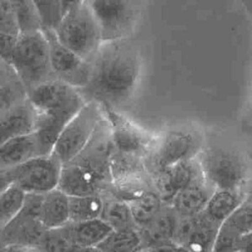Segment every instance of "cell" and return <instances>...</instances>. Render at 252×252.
<instances>
[{
    "label": "cell",
    "instance_id": "obj_1",
    "mask_svg": "<svg viewBox=\"0 0 252 252\" xmlns=\"http://www.w3.org/2000/svg\"><path fill=\"white\" fill-rule=\"evenodd\" d=\"M89 64V80L79 89L86 101L117 110L132 97L142 71L141 54L133 41H103Z\"/></svg>",
    "mask_w": 252,
    "mask_h": 252
},
{
    "label": "cell",
    "instance_id": "obj_2",
    "mask_svg": "<svg viewBox=\"0 0 252 252\" xmlns=\"http://www.w3.org/2000/svg\"><path fill=\"white\" fill-rule=\"evenodd\" d=\"M35 113L34 134L41 154H50L66 124L87 102L79 89L59 80L42 83L28 92Z\"/></svg>",
    "mask_w": 252,
    "mask_h": 252
},
{
    "label": "cell",
    "instance_id": "obj_3",
    "mask_svg": "<svg viewBox=\"0 0 252 252\" xmlns=\"http://www.w3.org/2000/svg\"><path fill=\"white\" fill-rule=\"evenodd\" d=\"M9 63L27 93L42 83L56 80L51 69L48 42L42 30L20 32L16 36Z\"/></svg>",
    "mask_w": 252,
    "mask_h": 252
},
{
    "label": "cell",
    "instance_id": "obj_4",
    "mask_svg": "<svg viewBox=\"0 0 252 252\" xmlns=\"http://www.w3.org/2000/svg\"><path fill=\"white\" fill-rule=\"evenodd\" d=\"M52 30L63 45L86 61L103 42L100 27L84 1L65 12Z\"/></svg>",
    "mask_w": 252,
    "mask_h": 252
},
{
    "label": "cell",
    "instance_id": "obj_5",
    "mask_svg": "<svg viewBox=\"0 0 252 252\" xmlns=\"http://www.w3.org/2000/svg\"><path fill=\"white\" fill-rule=\"evenodd\" d=\"M201 133L192 127L169 129L155 137L145 158L146 167L151 175L175 163L192 159L202 152Z\"/></svg>",
    "mask_w": 252,
    "mask_h": 252
},
{
    "label": "cell",
    "instance_id": "obj_6",
    "mask_svg": "<svg viewBox=\"0 0 252 252\" xmlns=\"http://www.w3.org/2000/svg\"><path fill=\"white\" fill-rule=\"evenodd\" d=\"M104 117L102 106L96 101L89 100L66 124L51 151L62 165L82 152Z\"/></svg>",
    "mask_w": 252,
    "mask_h": 252
},
{
    "label": "cell",
    "instance_id": "obj_7",
    "mask_svg": "<svg viewBox=\"0 0 252 252\" xmlns=\"http://www.w3.org/2000/svg\"><path fill=\"white\" fill-rule=\"evenodd\" d=\"M144 0H84L95 17L103 41L129 38L141 15Z\"/></svg>",
    "mask_w": 252,
    "mask_h": 252
},
{
    "label": "cell",
    "instance_id": "obj_8",
    "mask_svg": "<svg viewBox=\"0 0 252 252\" xmlns=\"http://www.w3.org/2000/svg\"><path fill=\"white\" fill-rule=\"evenodd\" d=\"M62 163L52 154L36 156L7 170L12 184L25 194H45L58 187Z\"/></svg>",
    "mask_w": 252,
    "mask_h": 252
},
{
    "label": "cell",
    "instance_id": "obj_9",
    "mask_svg": "<svg viewBox=\"0 0 252 252\" xmlns=\"http://www.w3.org/2000/svg\"><path fill=\"white\" fill-rule=\"evenodd\" d=\"M204 179L213 189H242L246 166L239 156L222 149L201 152L197 157Z\"/></svg>",
    "mask_w": 252,
    "mask_h": 252
},
{
    "label": "cell",
    "instance_id": "obj_10",
    "mask_svg": "<svg viewBox=\"0 0 252 252\" xmlns=\"http://www.w3.org/2000/svg\"><path fill=\"white\" fill-rule=\"evenodd\" d=\"M108 121L114 151L146 158L155 136L129 120L118 110L102 107Z\"/></svg>",
    "mask_w": 252,
    "mask_h": 252
},
{
    "label": "cell",
    "instance_id": "obj_11",
    "mask_svg": "<svg viewBox=\"0 0 252 252\" xmlns=\"http://www.w3.org/2000/svg\"><path fill=\"white\" fill-rule=\"evenodd\" d=\"M42 31L48 42L50 64L55 79L77 89L83 88L89 80V61L82 59L63 45L52 29H42Z\"/></svg>",
    "mask_w": 252,
    "mask_h": 252
},
{
    "label": "cell",
    "instance_id": "obj_12",
    "mask_svg": "<svg viewBox=\"0 0 252 252\" xmlns=\"http://www.w3.org/2000/svg\"><path fill=\"white\" fill-rule=\"evenodd\" d=\"M152 185L164 204L181 190L196 183L206 182L197 158L175 163L153 175Z\"/></svg>",
    "mask_w": 252,
    "mask_h": 252
},
{
    "label": "cell",
    "instance_id": "obj_13",
    "mask_svg": "<svg viewBox=\"0 0 252 252\" xmlns=\"http://www.w3.org/2000/svg\"><path fill=\"white\" fill-rule=\"evenodd\" d=\"M111 179L70 160L62 165L58 188L68 196L104 195L111 189Z\"/></svg>",
    "mask_w": 252,
    "mask_h": 252
},
{
    "label": "cell",
    "instance_id": "obj_14",
    "mask_svg": "<svg viewBox=\"0 0 252 252\" xmlns=\"http://www.w3.org/2000/svg\"><path fill=\"white\" fill-rule=\"evenodd\" d=\"M252 233V206L243 203L218 227L213 252H238Z\"/></svg>",
    "mask_w": 252,
    "mask_h": 252
},
{
    "label": "cell",
    "instance_id": "obj_15",
    "mask_svg": "<svg viewBox=\"0 0 252 252\" xmlns=\"http://www.w3.org/2000/svg\"><path fill=\"white\" fill-rule=\"evenodd\" d=\"M218 227L201 213L193 217H179L173 242L190 252H213Z\"/></svg>",
    "mask_w": 252,
    "mask_h": 252
},
{
    "label": "cell",
    "instance_id": "obj_16",
    "mask_svg": "<svg viewBox=\"0 0 252 252\" xmlns=\"http://www.w3.org/2000/svg\"><path fill=\"white\" fill-rule=\"evenodd\" d=\"M179 216L170 205L164 204L158 215L145 226L139 228L142 248L173 242Z\"/></svg>",
    "mask_w": 252,
    "mask_h": 252
},
{
    "label": "cell",
    "instance_id": "obj_17",
    "mask_svg": "<svg viewBox=\"0 0 252 252\" xmlns=\"http://www.w3.org/2000/svg\"><path fill=\"white\" fill-rule=\"evenodd\" d=\"M39 155L41 149L34 132L10 139L0 145V171L10 170Z\"/></svg>",
    "mask_w": 252,
    "mask_h": 252
},
{
    "label": "cell",
    "instance_id": "obj_18",
    "mask_svg": "<svg viewBox=\"0 0 252 252\" xmlns=\"http://www.w3.org/2000/svg\"><path fill=\"white\" fill-rule=\"evenodd\" d=\"M35 113L28 97L0 118V145L4 142L33 133Z\"/></svg>",
    "mask_w": 252,
    "mask_h": 252
},
{
    "label": "cell",
    "instance_id": "obj_19",
    "mask_svg": "<svg viewBox=\"0 0 252 252\" xmlns=\"http://www.w3.org/2000/svg\"><path fill=\"white\" fill-rule=\"evenodd\" d=\"M38 220L46 229L65 225L69 221V196L58 187L42 194Z\"/></svg>",
    "mask_w": 252,
    "mask_h": 252
},
{
    "label": "cell",
    "instance_id": "obj_20",
    "mask_svg": "<svg viewBox=\"0 0 252 252\" xmlns=\"http://www.w3.org/2000/svg\"><path fill=\"white\" fill-rule=\"evenodd\" d=\"M244 201L242 189H216L201 214L218 226Z\"/></svg>",
    "mask_w": 252,
    "mask_h": 252
},
{
    "label": "cell",
    "instance_id": "obj_21",
    "mask_svg": "<svg viewBox=\"0 0 252 252\" xmlns=\"http://www.w3.org/2000/svg\"><path fill=\"white\" fill-rule=\"evenodd\" d=\"M64 227L76 248L97 246L112 230L100 218L84 221H68Z\"/></svg>",
    "mask_w": 252,
    "mask_h": 252
},
{
    "label": "cell",
    "instance_id": "obj_22",
    "mask_svg": "<svg viewBox=\"0 0 252 252\" xmlns=\"http://www.w3.org/2000/svg\"><path fill=\"white\" fill-rule=\"evenodd\" d=\"M213 192L206 183H196L178 192L168 204L179 217H193L200 214Z\"/></svg>",
    "mask_w": 252,
    "mask_h": 252
},
{
    "label": "cell",
    "instance_id": "obj_23",
    "mask_svg": "<svg viewBox=\"0 0 252 252\" xmlns=\"http://www.w3.org/2000/svg\"><path fill=\"white\" fill-rule=\"evenodd\" d=\"M127 202L138 228L147 225L164 205L161 198L154 188H149L141 192Z\"/></svg>",
    "mask_w": 252,
    "mask_h": 252
},
{
    "label": "cell",
    "instance_id": "obj_24",
    "mask_svg": "<svg viewBox=\"0 0 252 252\" xmlns=\"http://www.w3.org/2000/svg\"><path fill=\"white\" fill-rule=\"evenodd\" d=\"M103 196L102 219L112 229L138 228L127 201L106 193Z\"/></svg>",
    "mask_w": 252,
    "mask_h": 252
},
{
    "label": "cell",
    "instance_id": "obj_25",
    "mask_svg": "<svg viewBox=\"0 0 252 252\" xmlns=\"http://www.w3.org/2000/svg\"><path fill=\"white\" fill-rule=\"evenodd\" d=\"M102 195L69 196V221H84L101 217Z\"/></svg>",
    "mask_w": 252,
    "mask_h": 252
},
{
    "label": "cell",
    "instance_id": "obj_26",
    "mask_svg": "<svg viewBox=\"0 0 252 252\" xmlns=\"http://www.w3.org/2000/svg\"><path fill=\"white\" fill-rule=\"evenodd\" d=\"M20 32H30L43 29L42 19L34 0H9Z\"/></svg>",
    "mask_w": 252,
    "mask_h": 252
},
{
    "label": "cell",
    "instance_id": "obj_27",
    "mask_svg": "<svg viewBox=\"0 0 252 252\" xmlns=\"http://www.w3.org/2000/svg\"><path fill=\"white\" fill-rule=\"evenodd\" d=\"M97 247L102 252H131L142 248L139 228L112 229Z\"/></svg>",
    "mask_w": 252,
    "mask_h": 252
},
{
    "label": "cell",
    "instance_id": "obj_28",
    "mask_svg": "<svg viewBox=\"0 0 252 252\" xmlns=\"http://www.w3.org/2000/svg\"><path fill=\"white\" fill-rule=\"evenodd\" d=\"M26 194L16 185L11 184L0 194V230L5 227L20 212Z\"/></svg>",
    "mask_w": 252,
    "mask_h": 252
},
{
    "label": "cell",
    "instance_id": "obj_29",
    "mask_svg": "<svg viewBox=\"0 0 252 252\" xmlns=\"http://www.w3.org/2000/svg\"><path fill=\"white\" fill-rule=\"evenodd\" d=\"M37 248L43 252H72L76 249L64 225L47 229Z\"/></svg>",
    "mask_w": 252,
    "mask_h": 252
},
{
    "label": "cell",
    "instance_id": "obj_30",
    "mask_svg": "<svg viewBox=\"0 0 252 252\" xmlns=\"http://www.w3.org/2000/svg\"><path fill=\"white\" fill-rule=\"evenodd\" d=\"M28 97L23 84L17 79L0 87V118Z\"/></svg>",
    "mask_w": 252,
    "mask_h": 252
},
{
    "label": "cell",
    "instance_id": "obj_31",
    "mask_svg": "<svg viewBox=\"0 0 252 252\" xmlns=\"http://www.w3.org/2000/svg\"><path fill=\"white\" fill-rule=\"evenodd\" d=\"M39 9L43 29H53L62 17L59 0H34Z\"/></svg>",
    "mask_w": 252,
    "mask_h": 252
},
{
    "label": "cell",
    "instance_id": "obj_32",
    "mask_svg": "<svg viewBox=\"0 0 252 252\" xmlns=\"http://www.w3.org/2000/svg\"><path fill=\"white\" fill-rule=\"evenodd\" d=\"M0 33L17 36L19 29L9 0H0Z\"/></svg>",
    "mask_w": 252,
    "mask_h": 252
},
{
    "label": "cell",
    "instance_id": "obj_33",
    "mask_svg": "<svg viewBox=\"0 0 252 252\" xmlns=\"http://www.w3.org/2000/svg\"><path fill=\"white\" fill-rule=\"evenodd\" d=\"M16 36L0 33V55L9 62Z\"/></svg>",
    "mask_w": 252,
    "mask_h": 252
},
{
    "label": "cell",
    "instance_id": "obj_34",
    "mask_svg": "<svg viewBox=\"0 0 252 252\" xmlns=\"http://www.w3.org/2000/svg\"><path fill=\"white\" fill-rule=\"evenodd\" d=\"M147 252H190V251L175 242H169V243L150 247L147 249Z\"/></svg>",
    "mask_w": 252,
    "mask_h": 252
},
{
    "label": "cell",
    "instance_id": "obj_35",
    "mask_svg": "<svg viewBox=\"0 0 252 252\" xmlns=\"http://www.w3.org/2000/svg\"><path fill=\"white\" fill-rule=\"evenodd\" d=\"M59 1H60L61 11H62V15H63L68 10L80 5L84 0H59Z\"/></svg>",
    "mask_w": 252,
    "mask_h": 252
},
{
    "label": "cell",
    "instance_id": "obj_36",
    "mask_svg": "<svg viewBox=\"0 0 252 252\" xmlns=\"http://www.w3.org/2000/svg\"><path fill=\"white\" fill-rule=\"evenodd\" d=\"M11 184H12V181L7 171H0V194L3 191H5Z\"/></svg>",
    "mask_w": 252,
    "mask_h": 252
},
{
    "label": "cell",
    "instance_id": "obj_37",
    "mask_svg": "<svg viewBox=\"0 0 252 252\" xmlns=\"http://www.w3.org/2000/svg\"><path fill=\"white\" fill-rule=\"evenodd\" d=\"M8 73V63L7 61L0 55V84L4 81Z\"/></svg>",
    "mask_w": 252,
    "mask_h": 252
},
{
    "label": "cell",
    "instance_id": "obj_38",
    "mask_svg": "<svg viewBox=\"0 0 252 252\" xmlns=\"http://www.w3.org/2000/svg\"><path fill=\"white\" fill-rule=\"evenodd\" d=\"M239 252H252V233L244 239Z\"/></svg>",
    "mask_w": 252,
    "mask_h": 252
},
{
    "label": "cell",
    "instance_id": "obj_39",
    "mask_svg": "<svg viewBox=\"0 0 252 252\" xmlns=\"http://www.w3.org/2000/svg\"><path fill=\"white\" fill-rule=\"evenodd\" d=\"M72 252H102L97 246L92 247H78L74 249Z\"/></svg>",
    "mask_w": 252,
    "mask_h": 252
},
{
    "label": "cell",
    "instance_id": "obj_40",
    "mask_svg": "<svg viewBox=\"0 0 252 252\" xmlns=\"http://www.w3.org/2000/svg\"><path fill=\"white\" fill-rule=\"evenodd\" d=\"M244 201L252 206V183L249 185L247 191L244 193Z\"/></svg>",
    "mask_w": 252,
    "mask_h": 252
},
{
    "label": "cell",
    "instance_id": "obj_41",
    "mask_svg": "<svg viewBox=\"0 0 252 252\" xmlns=\"http://www.w3.org/2000/svg\"><path fill=\"white\" fill-rule=\"evenodd\" d=\"M22 248L25 247H19V246H7L2 249H0V252H19Z\"/></svg>",
    "mask_w": 252,
    "mask_h": 252
},
{
    "label": "cell",
    "instance_id": "obj_42",
    "mask_svg": "<svg viewBox=\"0 0 252 252\" xmlns=\"http://www.w3.org/2000/svg\"><path fill=\"white\" fill-rule=\"evenodd\" d=\"M19 252H43L41 250H39L38 248H32V247H25L22 248Z\"/></svg>",
    "mask_w": 252,
    "mask_h": 252
},
{
    "label": "cell",
    "instance_id": "obj_43",
    "mask_svg": "<svg viewBox=\"0 0 252 252\" xmlns=\"http://www.w3.org/2000/svg\"><path fill=\"white\" fill-rule=\"evenodd\" d=\"M131 252H147V249H145V248H138V249H136L134 251H131Z\"/></svg>",
    "mask_w": 252,
    "mask_h": 252
},
{
    "label": "cell",
    "instance_id": "obj_44",
    "mask_svg": "<svg viewBox=\"0 0 252 252\" xmlns=\"http://www.w3.org/2000/svg\"><path fill=\"white\" fill-rule=\"evenodd\" d=\"M238 252H239V251H238Z\"/></svg>",
    "mask_w": 252,
    "mask_h": 252
}]
</instances>
